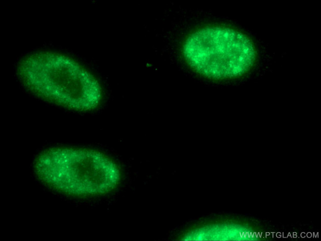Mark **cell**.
I'll list each match as a JSON object with an SVG mask.
<instances>
[{"label":"cell","instance_id":"cell-4","mask_svg":"<svg viewBox=\"0 0 321 241\" xmlns=\"http://www.w3.org/2000/svg\"><path fill=\"white\" fill-rule=\"evenodd\" d=\"M312 236V234L310 232H309L307 234V237L308 238H310Z\"/></svg>","mask_w":321,"mask_h":241},{"label":"cell","instance_id":"cell-1","mask_svg":"<svg viewBox=\"0 0 321 241\" xmlns=\"http://www.w3.org/2000/svg\"><path fill=\"white\" fill-rule=\"evenodd\" d=\"M34 167L43 181L72 195L105 193L113 190L120 179L117 166L93 150L52 148L38 157Z\"/></svg>","mask_w":321,"mask_h":241},{"label":"cell","instance_id":"cell-3","mask_svg":"<svg viewBox=\"0 0 321 241\" xmlns=\"http://www.w3.org/2000/svg\"><path fill=\"white\" fill-rule=\"evenodd\" d=\"M183 52L196 69L217 78L243 73L255 57L253 45L245 35L219 27L203 28L192 34L184 43Z\"/></svg>","mask_w":321,"mask_h":241},{"label":"cell","instance_id":"cell-2","mask_svg":"<svg viewBox=\"0 0 321 241\" xmlns=\"http://www.w3.org/2000/svg\"><path fill=\"white\" fill-rule=\"evenodd\" d=\"M23 81L34 92L78 110L97 106L101 90L97 80L78 64L54 55L30 58L19 69Z\"/></svg>","mask_w":321,"mask_h":241}]
</instances>
